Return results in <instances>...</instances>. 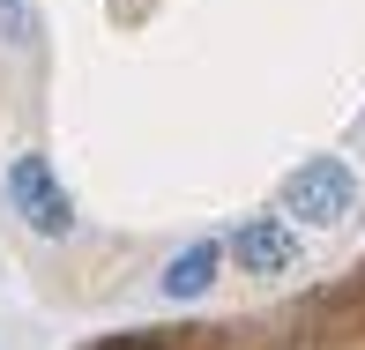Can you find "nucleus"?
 I'll use <instances>...</instances> for the list:
<instances>
[{"instance_id":"f257e3e1","label":"nucleus","mask_w":365,"mask_h":350,"mask_svg":"<svg viewBox=\"0 0 365 350\" xmlns=\"http://www.w3.org/2000/svg\"><path fill=\"white\" fill-rule=\"evenodd\" d=\"M351 202H358V172L343 157H306L284 179V209L298 216V224H343Z\"/></svg>"},{"instance_id":"f03ea898","label":"nucleus","mask_w":365,"mask_h":350,"mask_svg":"<svg viewBox=\"0 0 365 350\" xmlns=\"http://www.w3.org/2000/svg\"><path fill=\"white\" fill-rule=\"evenodd\" d=\"M8 202L38 239H68L75 231V202H68V187H60V172L45 157H15L8 164Z\"/></svg>"},{"instance_id":"7ed1b4c3","label":"nucleus","mask_w":365,"mask_h":350,"mask_svg":"<svg viewBox=\"0 0 365 350\" xmlns=\"http://www.w3.org/2000/svg\"><path fill=\"white\" fill-rule=\"evenodd\" d=\"M231 254H239L246 276H284L298 261V231L284 224V216H254V224L231 231Z\"/></svg>"},{"instance_id":"20e7f679","label":"nucleus","mask_w":365,"mask_h":350,"mask_svg":"<svg viewBox=\"0 0 365 350\" xmlns=\"http://www.w3.org/2000/svg\"><path fill=\"white\" fill-rule=\"evenodd\" d=\"M224 269V246L217 239H194L187 254H172V269H164V298H202L209 283Z\"/></svg>"},{"instance_id":"39448f33","label":"nucleus","mask_w":365,"mask_h":350,"mask_svg":"<svg viewBox=\"0 0 365 350\" xmlns=\"http://www.w3.org/2000/svg\"><path fill=\"white\" fill-rule=\"evenodd\" d=\"M0 30H8L15 45H30V38H38V23H30V0H0Z\"/></svg>"},{"instance_id":"423d86ee","label":"nucleus","mask_w":365,"mask_h":350,"mask_svg":"<svg viewBox=\"0 0 365 350\" xmlns=\"http://www.w3.org/2000/svg\"><path fill=\"white\" fill-rule=\"evenodd\" d=\"M97 350H164V343H149V336H112V343H97Z\"/></svg>"}]
</instances>
